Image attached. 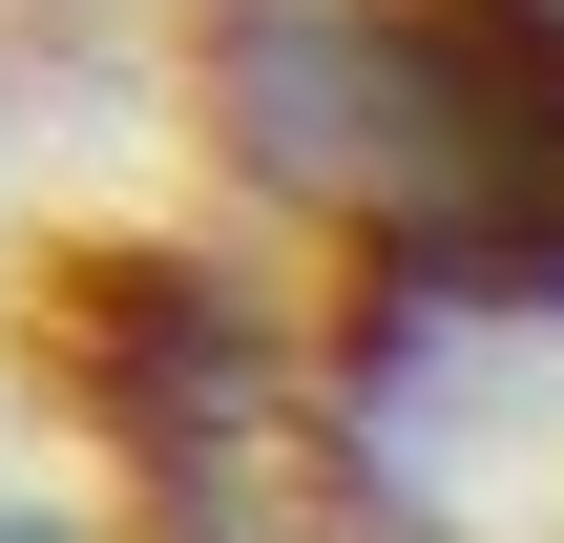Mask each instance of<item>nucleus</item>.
I'll use <instances>...</instances> for the list:
<instances>
[{"label":"nucleus","instance_id":"obj_1","mask_svg":"<svg viewBox=\"0 0 564 543\" xmlns=\"http://www.w3.org/2000/svg\"><path fill=\"white\" fill-rule=\"evenodd\" d=\"M230 126L419 293L564 314V0H251Z\"/></svg>","mask_w":564,"mask_h":543}]
</instances>
